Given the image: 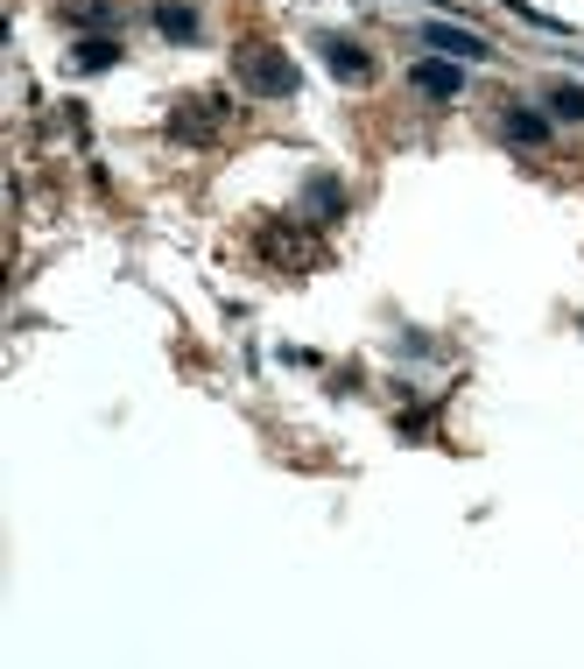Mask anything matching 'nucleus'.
Here are the masks:
<instances>
[{
    "mask_svg": "<svg viewBox=\"0 0 584 669\" xmlns=\"http://www.w3.org/2000/svg\"><path fill=\"white\" fill-rule=\"evenodd\" d=\"M71 22H77V29H113L121 14H113L106 0H77V8H71Z\"/></svg>",
    "mask_w": 584,
    "mask_h": 669,
    "instance_id": "9d476101",
    "label": "nucleus"
},
{
    "mask_svg": "<svg viewBox=\"0 0 584 669\" xmlns=\"http://www.w3.org/2000/svg\"><path fill=\"white\" fill-rule=\"evenodd\" d=\"M232 79L254 92V100H296V64H289L275 43H247L232 56Z\"/></svg>",
    "mask_w": 584,
    "mask_h": 669,
    "instance_id": "f257e3e1",
    "label": "nucleus"
},
{
    "mask_svg": "<svg viewBox=\"0 0 584 669\" xmlns=\"http://www.w3.org/2000/svg\"><path fill=\"white\" fill-rule=\"evenodd\" d=\"M408 79H416V92H430V100H458V92H465V71L444 64V56H423Z\"/></svg>",
    "mask_w": 584,
    "mask_h": 669,
    "instance_id": "39448f33",
    "label": "nucleus"
},
{
    "mask_svg": "<svg viewBox=\"0 0 584 669\" xmlns=\"http://www.w3.org/2000/svg\"><path fill=\"white\" fill-rule=\"evenodd\" d=\"M219 106L226 100H190V106H177V113H169V134H177V142H211V134H219Z\"/></svg>",
    "mask_w": 584,
    "mask_h": 669,
    "instance_id": "20e7f679",
    "label": "nucleus"
},
{
    "mask_svg": "<svg viewBox=\"0 0 584 669\" xmlns=\"http://www.w3.org/2000/svg\"><path fill=\"white\" fill-rule=\"evenodd\" d=\"M121 64V43H113V35H85V43H77V71H113Z\"/></svg>",
    "mask_w": 584,
    "mask_h": 669,
    "instance_id": "6e6552de",
    "label": "nucleus"
},
{
    "mask_svg": "<svg viewBox=\"0 0 584 669\" xmlns=\"http://www.w3.org/2000/svg\"><path fill=\"white\" fill-rule=\"evenodd\" d=\"M550 106L563 121H584V85H550Z\"/></svg>",
    "mask_w": 584,
    "mask_h": 669,
    "instance_id": "9b49d317",
    "label": "nucleus"
},
{
    "mask_svg": "<svg viewBox=\"0 0 584 669\" xmlns=\"http://www.w3.org/2000/svg\"><path fill=\"white\" fill-rule=\"evenodd\" d=\"M155 29H163L169 43H190V35H198V8H184V0H155Z\"/></svg>",
    "mask_w": 584,
    "mask_h": 669,
    "instance_id": "423d86ee",
    "label": "nucleus"
},
{
    "mask_svg": "<svg viewBox=\"0 0 584 669\" xmlns=\"http://www.w3.org/2000/svg\"><path fill=\"white\" fill-rule=\"evenodd\" d=\"M508 134H514L521 148H542V142H550V121L529 113V106H508Z\"/></svg>",
    "mask_w": 584,
    "mask_h": 669,
    "instance_id": "0eeeda50",
    "label": "nucleus"
},
{
    "mask_svg": "<svg viewBox=\"0 0 584 669\" xmlns=\"http://www.w3.org/2000/svg\"><path fill=\"white\" fill-rule=\"evenodd\" d=\"M324 71H331V79H345V85H366V79H374V56H366L359 43H345V35H324Z\"/></svg>",
    "mask_w": 584,
    "mask_h": 669,
    "instance_id": "f03ea898",
    "label": "nucleus"
},
{
    "mask_svg": "<svg viewBox=\"0 0 584 669\" xmlns=\"http://www.w3.org/2000/svg\"><path fill=\"white\" fill-rule=\"evenodd\" d=\"M423 43H430V50H451V56H465V64H479V56H493V43H486V35L458 29V22H423Z\"/></svg>",
    "mask_w": 584,
    "mask_h": 669,
    "instance_id": "7ed1b4c3",
    "label": "nucleus"
},
{
    "mask_svg": "<svg viewBox=\"0 0 584 669\" xmlns=\"http://www.w3.org/2000/svg\"><path fill=\"white\" fill-rule=\"evenodd\" d=\"M310 212H317V219H338V212H345V184H338V177H310Z\"/></svg>",
    "mask_w": 584,
    "mask_h": 669,
    "instance_id": "1a4fd4ad",
    "label": "nucleus"
}]
</instances>
